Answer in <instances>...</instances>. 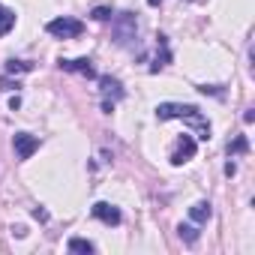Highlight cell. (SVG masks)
I'll return each instance as SVG.
<instances>
[{"instance_id": "1", "label": "cell", "mask_w": 255, "mask_h": 255, "mask_svg": "<svg viewBox=\"0 0 255 255\" xmlns=\"http://www.w3.org/2000/svg\"><path fill=\"white\" fill-rule=\"evenodd\" d=\"M156 117H159V120L183 117V120H189L195 129H198V138H210V123L201 117V111H198L195 105H183V102H162V105H156Z\"/></svg>"}, {"instance_id": "2", "label": "cell", "mask_w": 255, "mask_h": 255, "mask_svg": "<svg viewBox=\"0 0 255 255\" xmlns=\"http://www.w3.org/2000/svg\"><path fill=\"white\" fill-rule=\"evenodd\" d=\"M45 30L51 33V36H57V39H75V36H81L84 33V24L78 21V18H54V21H48L45 24Z\"/></svg>"}, {"instance_id": "3", "label": "cell", "mask_w": 255, "mask_h": 255, "mask_svg": "<svg viewBox=\"0 0 255 255\" xmlns=\"http://www.w3.org/2000/svg\"><path fill=\"white\" fill-rule=\"evenodd\" d=\"M12 147H15V156L24 162V159H30V156L39 150V138H36V135H30V132H15Z\"/></svg>"}, {"instance_id": "4", "label": "cell", "mask_w": 255, "mask_h": 255, "mask_svg": "<svg viewBox=\"0 0 255 255\" xmlns=\"http://www.w3.org/2000/svg\"><path fill=\"white\" fill-rule=\"evenodd\" d=\"M195 150H198L195 138H192V135H183V138L177 141V150L171 153V165H183V162H189V159L195 156Z\"/></svg>"}, {"instance_id": "5", "label": "cell", "mask_w": 255, "mask_h": 255, "mask_svg": "<svg viewBox=\"0 0 255 255\" xmlns=\"http://www.w3.org/2000/svg\"><path fill=\"white\" fill-rule=\"evenodd\" d=\"M129 39H135V15L132 12H123L117 18V42L126 45Z\"/></svg>"}, {"instance_id": "6", "label": "cell", "mask_w": 255, "mask_h": 255, "mask_svg": "<svg viewBox=\"0 0 255 255\" xmlns=\"http://www.w3.org/2000/svg\"><path fill=\"white\" fill-rule=\"evenodd\" d=\"M93 216L99 219V222H105V225H120V210L114 207V204H105V201H99V204H93Z\"/></svg>"}, {"instance_id": "7", "label": "cell", "mask_w": 255, "mask_h": 255, "mask_svg": "<svg viewBox=\"0 0 255 255\" xmlns=\"http://www.w3.org/2000/svg\"><path fill=\"white\" fill-rule=\"evenodd\" d=\"M60 69H69V72H81L87 78H96V69L90 66L87 57H78V60H60Z\"/></svg>"}, {"instance_id": "8", "label": "cell", "mask_w": 255, "mask_h": 255, "mask_svg": "<svg viewBox=\"0 0 255 255\" xmlns=\"http://www.w3.org/2000/svg\"><path fill=\"white\" fill-rule=\"evenodd\" d=\"M12 27H15V12H12L9 6L0 3V36H6Z\"/></svg>"}, {"instance_id": "9", "label": "cell", "mask_w": 255, "mask_h": 255, "mask_svg": "<svg viewBox=\"0 0 255 255\" xmlns=\"http://www.w3.org/2000/svg\"><path fill=\"white\" fill-rule=\"evenodd\" d=\"M210 213H213V210H210V204H207V201H198V204H192V207H189V219H192V222H207V219H210Z\"/></svg>"}, {"instance_id": "10", "label": "cell", "mask_w": 255, "mask_h": 255, "mask_svg": "<svg viewBox=\"0 0 255 255\" xmlns=\"http://www.w3.org/2000/svg\"><path fill=\"white\" fill-rule=\"evenodd\" d=\"M99 84H102V93H105V96H114V99L123 96V87H120L117 78H108V75H105V78H99Z\"/></svg>"}, {"instance_id": "11", "label": "cell", "mask_w": 255, "mask_h": 255, "mask_svg": "<svg viewBox=\"0 0 255 255\" xmlns=\"http://www.w3.org/2000/svg\"><path fill=\"white\" fill-rule=\"evenodd\" d=\"M66 249H69V252H87V255H90L96 246H93L90 240H84V237H72V240L66 243Z\"/></svg>"}, {"instance_id": "12", "label": "cell", "mask_w": 255, "mask_h": 255, "mask_svg": "<svg viewBox=\"0 0 255 255\" xmlns=\"http://www.w3.org/2000/svg\"><path fill=\"white\" fill-rule=\"evenodd\" d=\"M6 69H9V72H30V69H33V63H27V60H9V63H6Z\"/></svg>"}, {"instance_id": "13", "label": "cell", "mask_w": 255, "mask_h": 255, "mask_svg": "<svg viewBox=\"0 0 255 255\" xmlns=\"http://www.w3.org/2000/svg\"><path fill=\"white\" fill-rule=\"evenodd\" d=\"M177 231H180V237H183L186 243H195V240H198V231H195L192 225H180Z\"/></svg>"}, {"instance_id": "14", "label": "cell", "mask_w": 255, "mask_h": 255, "mask_svg": "<svg viewBox=\"0 0 255 255\" xmlns=\"http://www.w3.org/2000/svg\"><path fill=\"white\" fill-rule=\"evenodd\" d=\"M111 15H114L111 6H96V9H93V18H96V21H108Z\"/></svg>"}, {"instance_id": "15", "label": "cell", "mask_w": 255, "mask_h": 255, "mask_svg": "<svg viewBox=\"0 0 255 255\" xmlns=\"http://www.w3.org/2000/svg\"><path fill=\"white\" fill-rule=\"evenodd\" d=\"M246 150V138H237L234 144H228V153H243Z\"/></svg>"}, {"instance_id": "16", "label": "cell", "mask_w": 255, "mask_h": 255, "mask_svg": "<svg viewBox=\"0 0 255 255\" xmlns=\"http://www.w3.org/2000/svg\"><path fill=\"white\" fill-rule=\"evenodd\" d=\"M147 3H150V6H159V0H147Z\"/></svg>"}]
</instances>
